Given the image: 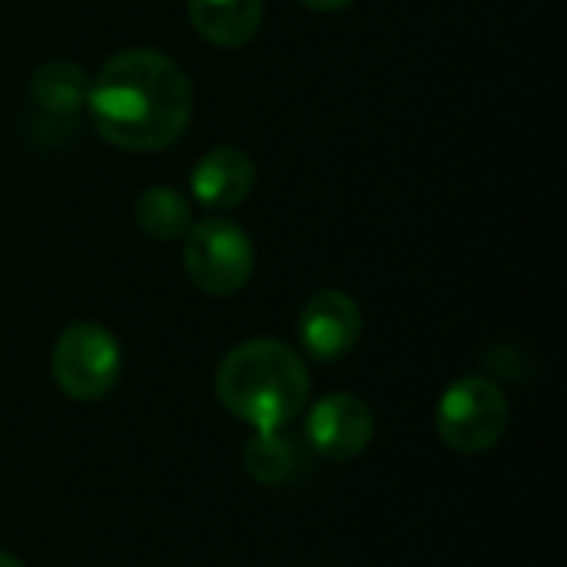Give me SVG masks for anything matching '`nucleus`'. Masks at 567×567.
<instances>
[{
	"instance_id": "nucleus-1",
	"label": "nucleus",
	"mask_w": 567,
	"mask_h": 567,
	"mask_svg": "<svg viewBox=\"0 0 567 567\" xmlns=\"http://www.w3.org/2000/svg\"><path fill=\"white\" fill-rule=\"evenodd\" d=\"M86 106L96 133L130 153L176 143L193 116V86L159 50H123L90 80Z\"/></svg>"
},
{
	"instance_id": "nucleus-2",
	"label": "nucleus",
	"mask_w": 567,
	"mask_h": 567,
	"mask_svg": "<svg viewBox=\"0 0 567 567\" xmlns=\"http://www.w3.org/2000/svg\"><path fill=\"white\" fill-rule=\"evenodd\" d=\"M216 399L256 432H282L309 399L302 359L276 339L239 342L216 369Z\"/></svg>"
},
{
	"instance_id": "nucleus-3",
	"label": "nucleus",
	"mask_w": 567,
	"mask_h": 567,
	"mask_svg": "<svg viewBox=\"0 0 567 567\" xmlns=\"http://www.w3.org/2000/svg\"><path fill=\"white\" fill-rule=\"evenodd\" d=\"M508 419L505 392L482 375L452 382L435 409L439 439L462 455H482L495 449L508 432Z\"/></svg>"
},
{
	"instance_id": "nucleus-4",
	"label": "nucleus",
	"mask_w": 567,
	"mask_h": 567,
	"mask_svg": "<svg viewBox=\"0 0 567 567\" xmlns=\"http://www.w3.org/2000/svg\"><path fill=\"white\" fill-rule=\"evenodd\" d=\"M189 282L206 296H236L256 269V249L243 226L229 219L193 223L183 246Z\"/></svg>"
},
{
	"instance_id": "nucleus-5",
	"label": "nucleus",
	"mask_w": 567,
	"mask_h": 567,
	"mask_svg": "<svg viewBox=\"0 0 567 567\" xmlns=\"http://www.w3.org/2000/svg\"><path fill=\"white\" fill-rule=\"evenodd\" d=\"M123 352L110 329L76 322L60 332L53 346V382L73 402H96L120 382Z\"/></svg>"
},
{
	"instance_id": "nucleus-6",
	"label": "nucleus",
	"mask_w": 567,
	"mask_h": 567,
	"mask_svg": "<svg viewBox=\"0 0 567 567\" xmlns=\"http://www.w3.org/2000/svg\"><path fill=\"white\" fill-rule=\"evenodd\" d=\"M372 435H375L372 409L352 392H336L322 399L306 419V439L312 452L326 462L359 458L369 449Z\"/></svg>"
},
{
	"instance_id": "nucleus-7",
	"label": "nucleus",
	"mask_w": 567,
	"mask_h": 567,
	"mask_svg": "<svg viewBox=\"0 0 567 567\" xmlns=\"http://www.w3.org/2000/svg\"><path fill=\"white\" fill-rule=\"evenodd\" d=\"M299 339L316 362H339L362 339L359 302L339 289L316 292L299 312Z\"/></svg>"
},
{
	"instance_id": "nucleus-8",
	"label": "nucleus",
	"mask_w": 567,
	"mask_h": 567,
	"mask_svg": "<svg viewBox=\"0 0 567 567\" xmlns=\"http://www.w3.org/2000/svg\"><path fill=\"white\" fill-rule=\"evenodd\" d=\"M252 183H256V166H252L249 153H243L236 146L209 150L189 173L193 196L206 209H233V206H239L252 193Z\"/></svg>"
},
{
	"instance_id": "nucleus-9",
	"label": "nucleus",
	"mask_w": 567,
	"mask_h": 567,
	"mask_svg": "<svg viewBox=\"0 0 567 567\" xmlns=\"http://www.w3.org/2000/svg\"><path fill=\"white\" fill-rule=\"evenodd\" d=\"M196 33L216 47H243L262 23V0H189Z\"/></svg>"
},
{
	"instance_id": "nucleus-10",
	"label": "nucleus",
	"mask_w": 567,
	"mask_h": 567,
	"mask_svg": "<svg viewBox=\"0 0 567 567\" xmlns=\"http://www.w3.org/2000/svg\"><path fill=\"white\" fill-rule=\"evenodd\" d=\"M86 93H90V76L83 66L70 60H47L30 76V96L47 113H60V116L76 113L80 106H86Z\"/></svg>"
},
{
	"instance_id": "nucleus-11",
	"label": "nucleus",
	"mask_w": 567,
	"mask_h": 567,
	"mask_svg": "<svg viewBox=\"0 0 567 567\" xmlns=\"http://www.w3.org/2000/svg\"><path fill=\"white\" fill-rule=\"evenodd\" d=\"M136 223L140 229L156 243L183 239L193 226V209L186 196H179L169 186H150L136 199Z\"/></svg>"
},
{
	"instance_id": "nucleus-12",
	"label": "nucleus",
	"mask_w": 567,
	"mask_h": 567,
	"mask_svg": "<svg viewBox=\"0 0 567 567\" xmlns=\"http://www.w3.org/2000/svg\"><path fill=\"white\" fill-rule=\"evenodd\" d=\"M243 465L259 485H286L299 468V452L282 432H256L243 449Z\"/></svg>"
},
{
	"instance_id": "nucleus-13",
	"label": "nucleus",
	"mask_w": 567,
	"mask_h": 567,
	"mask_svg": "<svg viewBox=\"0 0 567 567\" xmlns=\"http://www.w3.org/2000/svg\"><path fill=\"white\" fill-rule=\"evenodd\" d=\"M302 7H309V10H322V13H332V10H346L352 0H299Z\"/></svg>"
},
{
	"instance_id": "nucleus-14",
	"label": "nucleus",
	"mask_w": 567,
	"mask_h": 567,
	"mask_svg": "<svg viewBox=\"0 0 567 567\" xmlns=\"http://www.w3.org/2000/svg\"><path fill=\"white\" fill-rule=\"evenodd\" d=\"M0 567H23L13 555H7V551H0Z\"/></svg>"
}]
</instances>
